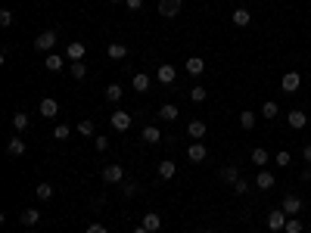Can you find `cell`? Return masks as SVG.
Here are the masks:
<instances>
[{
	"label": "cell",
	"mask_w": 311,
	"mask_h": 233,
	"mask_svg": "<svg viewBox=\"0 0 311 233\" xmlns=\"http://www.w3.org/2000/svg\"><path fill=\"white\" fill-rule=\"evenodd\" d=\"M53 47H56V31H53V28L41 31L38 38H34V50H38V53H50Z\"/></svg>",
	"instance_id": "cell-1"
},
{
	"label": "cell",
	"mask_w": 311,
	"mask_h": 233,
	"mask_svg": "<svg viewBox=\"0 0 311 233\" xmlns=\"http://www.w3.org/2000/svg\"><path fill=\"white\" fill-rule=\"evenodd\" d=\"M131 121H134V115H131V112H122V109H115V112L109 115L112 131H128V127H131Z\"/></svg>",
	"instance_id": "cell-2"
},
{
	"label": "cell",
	"mask_w": 311,
	"mask_h": 233,
	"mask_svg": "<svg viewBox=\"0 0 311 233\" xmlns=\"http://www.w3.org/2000/svg\"><path fill=\"white\" fill-rule=\"evenodd\" d=\"M187 159L193 162V165H199V162L209 159V149H205V143H199V140H193V143L187 146Z\"/></svg>",
	"instance_id": "cell-3"
},
{
	"label": "cell",
	"mask_w": 311,
	"mask_h": 233,
	"mask_svg": "<svg viewBox=\"0 0 311 233\" xmlns=\"http://www.w3.org/2000/svg\"><path fill=\"white\" fill-rule=\"evenodd\" d=\"M100 177L106 180V183H124V168L122 165H106L100 171Z\"/></svg>",
	"instance_id": "cell-4"
},
{
	"label": "cell",
	"mask_w": 311,
	"mask_h": 233,
	"mask_svg": "<svg viewBox=\"0 0 311 233\" xmlns=\"http://www.w3.org/2000/svg\"><path fill=\"white\" fill-rule=\"evenodd\" d=\"M181 6H184V0H159V16L175 19L181 13Z\"/></svg>",
	"instance_id": "cell-5"
},
{
	"label": "cell",
	"mask_w": 311,
	"mask_h": 233,
	"mask_svg": "<svg viewBox=\"0 0 311 233\" xmlns=\"http://www.w3.org/2000/svg\"><path fill=\"white\" fill-rule=\"evenodd\" d=\"M280 87H283V93H296L299 87H302V75L299 72H286L280 78Z\"/></svg>",
	"instance_id": "cell-6"
},
{
	"label": "cell",
	"mask_w": 311,
	"mask_h": 233,
	"mask_svg": "<svg viewBox=\"0 0 311 233\" xmlns=\"http://www.w3.org/2000/svg\"><path fill=\"white\" fill-rule=\"evenodd\" d=\"M159 140H162V131L156 124H146L140 131V143H146V146H159Z\"/></svg>",
	"instance_id": "cell-7"
},
{
	"label": "cell",
	"mask_w": 311,
	"mask_h": 233,
	"mask_svg": "<svg viewBox=\"0 0 311 233\" xmlns=\"http://www.w3.org/2000/svg\"><path fill=\"white\" fill-rule=\"evenodd\" d=\"M286 221H290V215H286L283 208H274V212H268V227H271V230H283Z\"/></svg>",
	"instance_id": "cell-8"
},
{
	"label": "cell",
	"mask_w": 311,
	"mask_h": 233,
	"mask_svg": "<svg viewBox=\"0 0 311 233\" xmlns=\"http://www.w3.org/2000/svg\"><path fill=\"white\" fill-rule=\"evenodd\" d=\"M302 205H305V202L299 199V196H283V202H280V208H283L290 218H296L299 212H302Z\"/></svg>",
	"instance_id": "cell-9"
},
{
	"label": "cell",
	"mask_w": 311,
	"mask_h": 233,
	"mask_svg": "<svg viewBox=\"0 0 311 233\" xmlns=\"http://www.w3.org/2000/svg\"><path fill=\"white\" fill-rule=\"evenodd\" d=\"M175 78H178L175 65H159L156 68V81H159V84H175Z\"/></svg>",
	"instance_id": "cell-10"
},
{
	"label": "cell",
	"mask_w": 311,
	"mask_h": 233,
	"mask_svg": "<svg viewBox=\"0 0 311 233\" xmlns=\"http://www.w3.org/2000/svg\"><path fill=\"white\" fill-rule=\"evenodd\" d=\"M38 109H41V115H44V118H56V115H60V103H56V100H50V97H44Z\"/></svg>",
	"instance_id": "cell-11"
},
{
	"label": "cell",
	"mask_w": 311,
	"mask_h": 233,
	"mask_svg": "<svg viewBox=\"0 0 311 233\" xmlns=\"http://www.w3.org/2000/svg\"><path fill=\"white\" fill-rule=\"evenodd\" d=\"M286 121H290V127H293V131H302V127L308 124V115H305L302 109H293L290 115H286Z\"/></svg>",
	"instance_id": "cell-12"
},
{
	"label": "cell",
	"mask_w": 311,
	"mask_h": 233,
	"mask_svg": "<svg viewBox=\"0 0 311 233\" xmlns=\"http://www.w3.org/2000/svg\"><path fill=\"white\" fill-rule=\"evenodd\" d=\"M205 131H209V127H205V121H202V118H193V121L187 124L190 140H202V137H205Z\"/></svg>",
	"instance_id": "cell-13"
},
{
	"label": "cell",
	"mask_w": 311,
	"mask_h": 233,
	"mask_svg": "<svg viewBox=\"0 0 311 233\" xmlns=\"http://www.w3.org/2000/svg\"><path fill=\"white\" fill-rule=\"evenodd\" d=\"M19 221L31 230V227H38V224H41V212H38V208H25V212L19 215Z\"/></svg>",
	"instance_id": "cell-14"
},
{
	"label": "cell",
	"mask_w": 311,
	"mask_h": 233,
	"mask_svg": "<svg viewBox=\"0 0 311 233\" xmlns=\"http://www.w3.org/2000/svg\"><path fill=\"white\" fill-rule=\"evenodd\" d=\"M274 183H277V177H274L271 171H258L255 174V186L258 190H274Z\"/></svg>",
	"instance_id": "cell-15"
},
{
	"label": "cell",
	"mask_w": 311,
	"mask_h": 233,
	"mask_svg": "<svg viewBox=\"0 0 311 233\" xmlns=\"http://www.w3.org/2000/svg\"><path fill=\"white\" fill-rule=\"evenodd\" d=\"M84 53H87V47H84V44H68L65 59H68V62H81V59H84Z\"/></svg>",
	"instance_id": "cell-16"
},
{
	"label": "cell",
	"mask_w": 311,
	"mask_h": 233,
	"mask_svg": "<svg viewBox=\"0 0 311 233\" xmlns=\"http://www.w3.org/2000/svg\"><path fill=\"white\" fill-rule=\"evenodd\" d=\"M218 177H221L224 183H230V186H234V183L240 180V168H237V165H224L221 171H218Z\"/></svg>",
	"instance_id": "cell-17"
},
{
	"label": "cell",
	"mask_w": 311,
	"mask_h": 233,
	"mask_svg": "<svg viewBox=\"0 0 311 233\" xmlns=\"http://www.w3.org/2000/svg\"><path fill=\"white\" fill-rule=\"evenodd\" d=\"M184 68H187V72H190L193 78H199V75L205 72V62H202V56H190V59H187V65H184Z\"/></svg>",
	"instance_id": "cell-18"
},
{
	"label": "cell",
	"mask_w": 311,
	"mask_h": 233,
	"mask_svg": "<svg viewBox=\"0 0 311 233\" xmlns=\"http://www.w3.org/2000/svg\"><path fill=\"white\" fill-rule=\"evenodd\" d=\"M131 84H134V90H137V93H146V90H149V84H153V78H149L146 72H137Z\"/></svg>",
	"instance_id": "cell-19"
},
{
	"label": "cell",
	"mask_w": 311,
	"mask_h": 233,
	"mask_svg": "<svg viewBox=\"0 0 311 233\" xmlns=\"http://www.w3.org/2000/svg\"><path fill=\"white\" fill-rule=\"evenodd\" d=\"M230 22H234L237 28H246L249 22H252V16H249V9H243V6H240V9H234V16H230Z\"/></svg>",
	"instance_id": "cell-20"
},
{
	"label": "cell",
	"mask_w": 311,
	"mask_h": 233,
	"mask_svg": "<svg viewBox=\"0 0 311 233\" xmlns=\"http://www.w3.org/2000/svg\"><path fill=\"white\" fill-rule=\"evenodd\" d=\"M62 65H65V56H56V53H50L47 59H44V68H47V72H62Z\"/></svg>",
	"instance_id": "cell-21"
},
{
	"label": "cell",
	"mask_w": 311,
	"mask_h": 233,
	"mask_svg": "<svg viewBox=\"0 0 311 233\" xmlns=\"http://www.w3.org/2000/svg\"><path fill=\"white\" fill-rule=\"evenodd\" d=\"M143 227H146L149 233H159V227H162V218H159L156 212H146V215H143Z\"/></svg>",
	"instance_id": "cell-22"
},
{
	"label": "cell",
	"mask_w": 311,
	"mask_h": 233,
	"mask_svg": "<svg viewBox=\"0 0 311 233\" xmlns=\"http://www.w3.org/2000/svg\"><path fill=\"white\" fill-rule=\"evenodd\" d=\"M6 153H9V156H22V153H25V140H22V137L16 134V137L6 143Z\"/></svg>",
	"instance_id": "cell-23"
},
{
	"label": "cell",
	"mask_w": 311,
	"mask_h": 233,
	"mask_svg": "<svg viewBox=\"0 0 311 233\" xmlns=\"http://www.w3.org/2000/svg\"><path fill=\"white\" fill-rule=\"evenodd\" d=\"M106 56H109V59H124V56H128V47H124V44H109Z\"/></svg>",
	"instance_id": "cell-24"
},
{
	"label": "cell",
	"mask_w": 311,
	"mask_h": 233,
	"mask_svg": "<svg viewBox=\"0 0 311 233\" xmlns=\"http://www.w3.org/2000/svg\"><path fill=\"white\" fill-rule=\"evenodd\" d=\"M175 174H178V165H175V162H162V165H159V177H162V180H171V177H175Z\"/></svg>",
	"instance_id": "cell-25"
},
{
	"label": "cell",
	"mask_w": 311,
	"mask_h": 233,
	"mask_svg": "<svg viewBox=\"0 0 311 233\" xmlns=\"http://www.w3.org/2000/svg\"><path fill=\"white\" fill-rule=\"evenodd\" d=\"M252 165H258V168L268 165V149H264V146H255V149H252Z\"/></svg>",
	"instance_id": "cell-26"
},
{
	"label": "cell",
	"mask_w": 311,
	"mask_h": 233,
	"mask_svg": "<svg viewBox=\"0 0 311 233\" xmlns=\"http://www.w3.org/2000/svg\"><path fill=\"white\" fill-rule=\"evenodd\" d=\"M34 196L47 202V199H53V186H50L47 180H44V183H38V186H34Z\"/></svg>",
	"instance_id": "cell-27"
},
{
	"label": "cell",
	"mask_w": 311,
	"mask_h": 233,
	"mask_svg": "<svg viewBox=\"0 0 311 233\" xmlns=\"http://www.w3.org/2000/svg\"><path fill=\"white\" fill-rule=\"evenodd\" d=\"M159 118H165V121H175V118H178V106H175V103H165V106L159 109Z\"/></svg>",
	"instance_id": "cell-28"
},
{
	"label": "cell",
	"mask_w": 311,
	"mask_h": 233,
	"mask_svg": "<svg viewBox=\"0 0 311 233\" xmlns=\"http://www.w3.org/2000/svg\"><path fill=\"white\" fill-rule=\"evenodd\" d=\"M103 97H106V103H119V100L124 97V93H122V87H119V84H109V87H106V93H103Z\"/></svg>",
	"instance_id": "cell-29"
},
{
	"label": "cell",
	"mask_w": 311,
	"mask_h": 233,
	"mask_svg": "<svg viewBox=\"0 0 311 233\" xmlns=\"http://www.w3.org/2000/svg\"><path fill=\"white\" fill-rule=\"evenodd\" d=\"M277 112H280V106L274 100H264V106H261V115L264 118H277Z\"/></svg>",
	"instance_id": "cell-30"
},
{
	"label": "cell",
	"mask_w": 311,
	"mask_h": 233,
	"mask_svg": "<svg viewBox=\"0 0 311 233\" xmlns=\"http://www.w3.org/2000/svg\"><path fill=\"white\" fill-rule=\"evenodd\" d=\"M240 124H243V131H252V127H255V112H243V115H240Z\"/></svg>",
	"instance_id": "cell-31"
},
{
	"label": "cell",
	"mask_w": 311,
	"mask_h": 233,
	"mask_svg": "<svg viewBox=\"0 0 311 233\" xmlns=\"http://www.w3.org/2000/svg\"><path fill=\"white\" fill-rule=\"evenodd\" d=\"M68 72H72V78H78V81H81V78L87 75V65H84V59H81V62H72V65H68Z\"/></svg>",
	"instance_id": "cell-32"
},
{
	"label": "cell",
	"mask_w": 311,
	"mask_h": 233,
	"mask_svg": "<svg viewBox=\"0 0 311 233\" xmlns=\"http://www.w3.org/2000/svg\"><path fill=\"white\" fill-rule=\"evenodd\" d=\"M13 127H16V131L22 134V131L28 127V115H25V112H16V115H13Z\"/></svg>",
	"instance_id": "cell-33"
},
{
	"label": "cell",
	"mask_w": 311,
	"mask_h": 233,
	"mask_svg": "<svg viewBox=\"0 0 311 233\" xmlns=\"http://www.w3.org/2000/svg\"><path fill=\"white\" fill-rule=\"evenodd\" d=\"M122 196H124V199H134V196H137V180H124L122 183Z\"/></svg>",
	"instance_id": "cell-34"
},
{
	"label": "cell",
	"mask_w": 311,
	"mask_h": 233,
	"mask_svg": "<svg viewBox=\"0 0 311 233\" xmlns=\"http://www.w3.org/2000/svg\"><path fill=\"white\" fill-rule=\"evenodd\" d=\"M286 233H305V224H302V221H299V218H290V221H286V227H283Z\"/></svg>",
	"instance_id": "cell-35"
},
{
	"label": "cell",
	"mask_w": 311,
	"mask_h": 233,
	"mask_svg": "<svg viewBox=\"0 0 311 233\" xmlns=\"http://www.w3.org/2000/svg\"><path fill=\"white\" fill-rule=\"evenodd\" d=\"M205 97H209V90H205V87H199V84L190 90V100H193V103H202Z\"/></svg>",
	"instance_id": "cell-36"
},
{
	"label": "cell",
	"mask_w": 311,
	"mask_h": 233,
	"mask_svg": "<svg viewBox=\"0 0 311 233\" xmlns=\"http://www.w3.org/2000/svg\"><path fill=\"white\" fill-rule=\"evenodd\" d=\"M78 134H84V137H94V121L84 118L81 124H78Z\"/></svg>",
	"instance_id": "cell-37"
},
{
	"label": "cell",
	"mask_w": 311,
	"mask_h": 233,
	"mask_svg": "<svg viewBox=\"0 0 311 233\" xmlns=\"http://www.w3.org/2000/svg\"><path fill=\"white\" fill-rule=\"evenodd\" d=\"M274 162H277V165H280V168H286V165H290V162H293V156H290V153H286V149H280V153H277V156H274Z\"/></svg>",
	"instance_id": "cell-38"
},
{
	"label": "cell",
	"mask_w": 311,
	"mask_h": 233,
	"mask_svg": "<svg viewBox=\"0 0 311 233\" xmlns=\"http://www.w3.org/2000/svg\"><path fill=\"white\" fill-rule=\"evenodd\" d=\"M68 134H72V131H68V124H56V127H53V137H56V140H65Z\"/></svg>",
	"instance_id": "cell-39"
},
{
	"label": "cell",
	"mask_w": 311,
	"mask_h": 233,
	"mask_svg": "<svg viewBox=\"0 0 311 233\" xmlns=\"http://www.w3.org/2000/svg\"><path fill=\"white\" fill-rule=\"evenodd\" d=\"M0 25H3V28L13 25V13H9V9H0Z\"/></svg>",
	"instance_id": "cell-40"
},
{
	"label": "cell",
	"mask_w": 311,
	"mask_h": 233,
	"mask_svg": "<svg viewBox=\"0 0 311 233\" xmlns=\"http://www.w3.org/2000/svg\"><path fill=\"white\" fill-rule=\"evenodd\" d=\"M94 146H97V153H106V149H109V137H97Z\"/></svg>",
	"instance_id": "cell-41"
},
{
	"label": "cell",
	"mask_w": 311,
	"mask_h": 233,
	"mask_svg": "<svg viewBox=\"0 0 311 233\" xmlns=\"http://www.w3.org/2000/svg\"><path fill=\"white\" fill-rule=\"evenodd\" d=\"M234 193H237V196H243V193H249V183H246L243 177H240V180L234 183Z\"/></svg>",
	"instance_id": "cell-42"
},
{
	"label": "cell",
	"mask_w": 311,
	"mask_h": 233,
	"mask_svg": "<svg viewBox=\"0 0 311 233\" xmlns=\"http://www.w3.org/2000/svg\"><path fill=\"white\" fill-rule=\"evenodd\" d=\"M124 6H128V9H134V13H137V9H143V0H124Z\"/></svg>",
	"instance_id": "cell-43"
},
{
	"label": "cell",
	"mask_w": 311,
	"mask_h": 233,
	"mask_svg": "<svg viewBox=\"0 0 311 233\" xmlns=\"http://www.w3.org/2000/svg\"><path fill=\"white\" fill-rule=\"evenodd\" d=\"M87 233H109V230L103 227V224H90V227H87Z\"/></svg>",
	"instance_id": "cell-44"
},
{
	"label": "cell",
	"mask_w": 311,
	"mask_h": 233,
	"mask_svg": "<svg viewBox=\"0 0 311 233\" xmlns=\"http://www.w3.org/2000/svg\"><path fill=\"white\" fill-rule=\"evenodd\" d=\"M302 159H305L308 165H311V143H305V146H302Z\"/></svg>",
	"instance_id": "cell-45"
},
{
	"label": "cell",
	"mask_w": 311,
	"mask_h": 233,
	"mask_svg": "<svg viewBox=\"0 0 311 233\" xmlns=\"http://www.w3.org/2000/svg\"><path fill=\"white\" fill-rule=\"evenodd\" d=\"M299 177H302V180H305V183H308V180H311V168H305V171H302V174H299Z\"/></svg>",
	"instance_id": "cell-46"
},
{
	"label": "cell",
	"mask_w": 311,
	"mask_h": 233,
	"mask_svg": "<svg viewBox=\"0 0 311 233\" xmlns=\"http://www.w3.org/2000/svg\"><path fill=\"white\" fill-rule=\"evenodd\" d=\"M134 233H149V230H146V227L140 224V227H134Z\"/></svg>",
	"instance_id": "cell-47"
},
{
	"label": "cell",
	"mask_w": 311,
	"mask_h": 233,
	"mask_svg": "<svg viewBox=\"0 0 311 233\" xmlns=\"http://www.w3.org/2000/svg\"><path fill=\"white\" fill-rule=\"evenodd\" d=\"M109 3H112V6H119V3H124V0H109Z\"/></svg>",
	"instance_id": "cell-48"
},
{
	"label": "cell",
	"mask_w": 311,
	"mask_h": 233,
	"mask_svg": "<svg viewBox=\"0 0 311 233\" xmlns=\"http://www.w3.org/2000/svg\"><path fill=\"white\" fill-rule=\"evenodd\" d=\"M199 233H215V230H199Z\"/></svg>",
	"instance_id": "cell-49"
},
{
	"label": "cell",
	"mask_w": 311,
	"mask_h": 233,
	"mask_svg": "<svg viewBox=\"0 0 311 233\" xmlns=\"http://www.w3.org/2000/svg\"><path fill=\"white\" fill-rule=\"evenodd\" d=\"M28 233H34V230H28Z\"/></svg>",
	"instance_id": "cell-50"
}]
</instances>
